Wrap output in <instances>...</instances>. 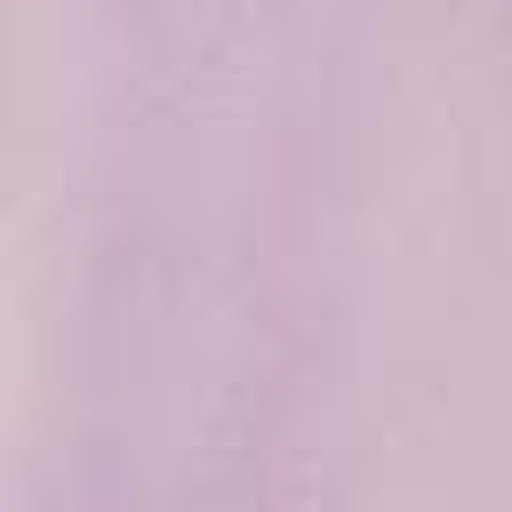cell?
Masks as SVG:
<instances>
[]
</instances>
